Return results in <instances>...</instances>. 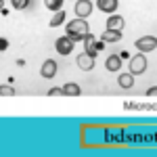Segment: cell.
Returning a JSON list of instances; mask_svg holds the SVG:
<instances>
[{
	"label": "cell",
	"instance_id": "7c38bea8",
	"mask_svg": "<svg viewBox=\"0 0 157 157\" xmlns=\"http://www.w3.org/2000/svg\"><path fill=\"white\" fill-rule=\"evenodd\" d=\"M103 40H105V42H120L121 40L120 29H107V32L103 34Z\"/></svg>",
	"mask_w": 157,
	"mask_h": 157
},
{
	"label": "cell",
	"instance_id": "30bf717a",
	"mask_svg": "<svg viewBox=\"0 0 157 157\" xmlns=\"http://www.w3.org/2000/svg\"><path fill=\"white\" fill-rule=\"evenodd\" d=\"M98 9L103 13H113L117 9V0H98Z\"/></svg>",
	"mask_w": 157,
	"mask_h": 157
},
{
	"label": "cell",
	"instance_id": "8992f818",
	"mask_svg": "<svg viewBox=\"0 0 157 157\" xmlns=\"http://www.w3.org/2000/svg\"><path fill=\"white\" fill-rule=\"evenodd\" d=\"M78 67L84 69V71H90V69L94 67V57H90L88 52L80 55V57H78Z\"/></svg>",
	"mask_w": 157,
	"mask_h": 157
},
{
	"label": "cell",
	"instance_id": "8fae6325",
	"mask_svg": "<svg viewBox=\"0 0 157 157\" xmlns=\"http://www.w3.org/2000/svg\"><path fill=\"white\" fill-rule=\"evenodd\" d=\"M117 84L121 86V88H132V84H134V78H132V73H121L120 78H117Z\"/></svg>",
	"mask_w": 157,
	"mask_h": 157
},
{
	"label": "cell",
	"instance_id": "3957f363",
	"mask_svg": "<svg viewBox=\"0 0 157 157\" xmlns=\"http://www.w3.org/2000/svg\"><path fill=\"white\" fill-rule=\"evenodd\" d=\"M145 69H147V59L143 57V55H136V57L130 59V73H132V75L143 73Z\"/></svg>",
	"mask_w": 157,
	"mask_h": 157
},
{
	"label": "cell",
	"instance_id": "7a4b0ae2",
	"mask_svg": "<svg viewBox=\"0 0 157 157\" xmlns=\"http://www.w3.org/2000/svg\"><path fill=\"white\" fill-rule=\"evenodd\" d=\"M73 44H75V42H73L69 36H63V38H57V42H55V48L59 50L61 55H69V52L73 50Z\"/></svg>",
	"mask_w": 157,
	"mask_h": 157
},
{
	"label": "cell",
	"instance_id": "9a60e30c",
	"mask_svg": "<svg viewBox=\"0 0 157 157\" xmlns=\"http://www.w3.org/2000/svg\"><path fill=\"white\" fill-rule=\"evenodd\" d=\"M63 21H65V13H63V11H57V13H55V17L50 19V27H57V25H61Z\"/></svg>",
	"mask_w": 157,
	"mask_h": 157
},
{
	"label": "cell",
	"instance_id": "ba28073f",
	"mask_svg": "<svg viewBox=\"0 0 157 157\" xmlns=\"http://www.w3.org/2000/svg\"><path fill=\"white\" fill-rule=\"evenodd\" d=\"M105 67H107L109 71H117V69L121 67V57H120V55H111V57H107Z\"/></svg>",
	"mask_w": 157,
	"mask_h": 157
},
{
	"label": "cell",
	"instance_id": "5b68a950",
	"mask_svg": "<svg viewBox=\"0 0 157 157\" xmlns=\"http://www.w3.org/2000/svg\"><path fill=\"white\" fill-rule=\"evenodd\" d=\"M90 13H92V4H90V0H78L75 2V15L78 17H90Z\"/></svg>",
	"mask_w": 157,
	"mask_h": 157
},
{
	"label": "cell",
	"instance_id": "6da1fadb",
	"mask_svg": "<svg viewBox=\"0 0 157 157\" xmlns=\"http://www.w3.org/2000/svg\"><path fill=\"white\" fill-rule=\"evenodd\" d=\"M67 36L71 38L73 42H80L88 38V23L84 19H75L71 23H67Z\"/></svg>",
	"mask_w": 157,
	"mask_h": 157
},
{
	"label": "cell",
	"instance_id": "ac0fdd59",
	"mask_svg": "<svg viewBox=\"0 0 157 157\" xmlns=\"http://www.w3.org/2000/svg\"><path fill=\"white\" fill-rule=\"evenodd\" d=\"M11 2H13L15 9H25V6L29 4V0H11Z\"/></svg>",
	"mask_w": 157,
	"mask_h": 157
},
{
	"label": "cell",
	"instance_id": "d6986e66",
	"mask_svg": "<svg viewBox=\"0 0 157 157\" xmlns=\"http://www.w3.org/2000/svg\"><path fill=\"white\" fill-rule=\"evenodd\" d=\"M48 94L50 97H61V94H65V90H63V88H50Z\"/></svg>",
	"mask_w": 157,
	"mask_h": 157
},
{
	"label": "cell",
	"instance_id": "9c48e42d",
	"mask_svg": "<svg viewBox=\"0 0 157 157\" xmlns=\"http://www.w3.org/2000/svg\"><path fill=\"white\" fill-rule=\"evenodd\" d=\"M101 48H103V46H101V44H97L92 36H88V38H86V52H88L90 57H97V52H98Z\"/></svg>",
	"mask_w": 157,
	"mask_h": 157
},
{
	"label": "cell",
	"instance_id": "4fadbf2b",
	"mask_svg": "<svg viewBox=\"0 0 157 157\" xmlns=\"http://www.w3.org/2000/svg\"><path fill=\"white\" fill-rule=\"evenodd\" d=\"M124 27V17H109L107 19V29H121Z\"/></svg>",
	"mask_w": 157,
	"mask_h": 157
},
{
	"label": "cell",
	"instance_id": "52a82bcc",
	"mask_svg": "<svg viewBox=\"0 0 157 157\" xmlns=\"http://www.w3.org/2000/svg\"><path fill=\"white\" fill-rule=\"evenodd\" d=\"M42 75H44V78H52V75H55V73H57V63H55V61L52 59H46L44 61V65H42Z\"/></svg>",
	"mask_w": 157,
	"mask_h": 157
},
{
	"label": "cell",
	"instance_id": "277c9868",
	"mask_svg": "<svg viewBox=\"0 0 157 157\" xmlns=\"http://www.w3.org/2000/svg\"><path fill=\"white\" fill-rule=\"evenodd\" d=\"M136 48L138 50H155L157 48V38L153 36H145V38H140V40H136Z\"/></svg>",
	"mask_w": 157,
	"mask_h": 157
},
{
	"label": "cell",
	"instance_id": "ffe728a7",
	"mask_svg": "<svg viewBox=\"0 0 157 157\" xmlns=\"http://www.w3.org/2000/svg\"><path fill=\"white\" fill-rule=\"evenodd\" d=\"M147 94H149V97H155V94H157V88H149V90H147Z\"/></svg>",
	"mask_w": 157,
	"mask_h": 157
},
{
	"label": "cell",
	"instance_id": "2e32d148",
	"mask_svg": "<svg viewBox=\"0 0 157 157\" xmlns=\"http://www.w3.org/2000/svg\"><path fill=\"white\" fill-rule=\"evenodd\" d=\"M44 4H46V9H50V11H61L63 0H44Z\"/></svg>",
	"mask_w": 157,
	"mask_h": 157
},
{
	"label": "cell",
	"instance_id": "5bb4252c",
	"mask_svg": "<svg viewBox=\"0 0 157 157\" xmlns=\"http://www.w3.org/2000/svg\"><path fill=\"white\" fill-rule=\"evenodd\" d=\"M63 90H65V94H67V97H78V94H80V86L73 84V82L65 84V88H63Z\"/></svg>",
	"mask_w": 157,
	"mask_h": 157
},
{
	"label": "cell",
	"instance_id": "e0dca14e",
	"mask_svg": "<svg viewBox=\"0 0 157 157\" xmlns=\"http://www.w3.org/2000/svg\"><path fill=\"white\" fill-rule=\"evenodd\" d=\"M0 94H2V97H13L15 90H13L11 86H2V88H0Z\"/></svg>",
	"mask_w": 157,
	"mask_h": 157
}]
</instances>
